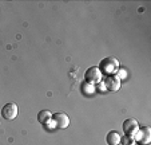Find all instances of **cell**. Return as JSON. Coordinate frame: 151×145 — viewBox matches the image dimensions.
I'll list each match as a JSON object with an SVG mask.
<instances>
[{
  "instance_id": "277c9868",
  "label": "cell",
  "mask_w": 151,
  "mask_h": 145,
  "mask_svg": "<svg viewBox=\"0 0 151 145\" xmlns=\"http://www.w3.org/2000/svg\"><path fill=\"white\" fill-rule=\"evenodd\" d=\"M99 68L100 70H103L104 73H107V74L114 75L115 73L118 71V68H119V62H118L115 58H112V57L106 58V59L102 62V65H100Z\"/></svg>"
},
{
  "instance_id": "52a82bcc",
  "label": "cell",
  "mask_w": 151,
  "mask_h": 145,
  "mask_svg": "<svg viewBox=\"0 0 151 145\" xmlns=\"http://www.w3.org/2000/svg\"><path fill=\"white\" fill-rule=\"evenodd\" d=\"M104 87L110 91H118L120 89V77L119 75H109L104 81Z\"/></svg>"
},
{
  "instance_id": "8992f818",
  "label": "cell",
  "mask_w": 151,
  "mask_h": 145,
  "mask_svg": "<svg viewBox=\"0 0 151 145\" xmlns=\"http://www.w3.org/2000/svg\"><path fill=\"white\" fill-rule=\"evenodd\" d=\"M52 119L55 122V126L59 129H66L70 125V118L66 113H55L52 116Z\"/></svg>"
},
{
  "instance_id": "30bf717a",
  "label": "cell",
  "mask_w": 151,
  "mask_h": 145,
  "mask_svg": "<svg viewBox=\"0 0 151 145\" xmlns=\"http://www.w3.org/2000/svg\"><path fill=\"white\" fill-rule=\"evenodd\" d=\"M83 90H84V93L91 94V93H94V91H95V89H94V86H92L91 83L84 82V83H83Z\"/></svg>"
},
{
  "instance_id": "9c48e42d",
  "label": "cell",
  "mask_w": 151,
  "mask_h": 145,
  "mask_svg": "<svg viewBox=\"0 0 151 145\" xmlns=\"http://www.w3.org/2000/svg\"><path fill=\"white\" fill-rule=\"evenodd\" d=\"M52 116H54V114L50 110H42L37 114V121H39L40 124H43V125H47V124H50L52 121Z\"/></svg>"
},
{
  "instance_id": "5b68a950",
  "label": "cell",
  "mask_w": 151,
  "mask_h": 145,
  "mask_svg": "<svg viewBox=\"0 0 151 145\" xmlns=\"http://www.w3.org/2000/svg\"><path fill=\"white\" fill-rule=\"evenodd\" d=\"M16 116H17V105L15 102H8L1 108V117L4 119L11 121V119L16 118Z\"/></svg>"
},
{
  "instance_id": "7a4b0ae2",
  "label": "cell",
  "mask_w": 151,
  "mask_h": 145,
  "mask_svg": "<svg viewBox=\"0 0 151 145\" xmlns=\"http://www.w3.org/2000/svg\"><path fill=\"white\" fill-rule=\"evenodd\" d=\"M139 128L140 126L135 118H128L123 122V132H124L126 137H130V138H134V136L139 130Z\"/></svg>"
},
{
  "instance_id": "8fae6325",
  "label": "cell",
  "mask_w": 151,
  "mask_h": 145,
  "mask_svg": "<svg viewBox=\"0 0 151 145\" xmlns=\"http://www.w3.org/2000/svg\"><path fill=\"white\" fill-rule=\"evenodd\" d=\"M119 145H120V144H119Z\"/></svg>"
},
{
  "instance_id": "3957f363",
  "label": "cell",
  "mask_w": 151,
  "mask_h": 145,
  "mask_svg": "<svg viewBox=\"0 0 151 145\" xmlns=\"http://www.w3.org/2000/svg\"><path fill=\"white\" fill-rule=\"evenodd\" d=\"M134 141L138 142L139 145H147L151 142V129L148 126L139 128L137 134L134 136Z\"/></svg>"
},
{
  "instance_id": "ba28073f",
  "label": "cell",
  "mask_w": 151,
  "mask_h": 145,
  "mask_svg": "<svg viewBox=\"0 0 151 145\" xmlns=\"http://www.w3.org/2000/svg\"><path fill=\"white\" fill-rule=\"evenodd\" d=\"M106 141H107L109 145H119L120 141H122V137H120V134L118 132L111 130V132H109V134L106 137Z\"/></svg>"
},
{
  "instance_id": "6da1fadb",
  "label": "cell",
  "mask_w": 151,
  "mask_h": 145,
  "mask_svg": "<svg viewBox=\"0 0 151 145\" xmlns=\"http://www.w3.org/2000/svg\"><path fill=\"white\" fill-rule=\"evenodd\" d=\"M84 78H86V82L91 83V85L100 83L102 82V70L98 66H92V67H90L88 70L86 71Z\"/></svg>"
}]
</instances>
